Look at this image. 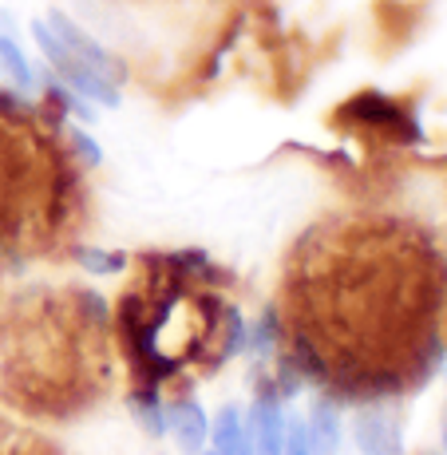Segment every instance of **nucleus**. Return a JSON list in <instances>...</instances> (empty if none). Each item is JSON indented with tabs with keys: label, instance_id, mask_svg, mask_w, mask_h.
I'll use <instances>...</instances> for the list:
<instances>
[{
	"label": "nucleus",
	"instance_id": "nucleus-9",
	"mask_svg": "<svg viewBox=\"0 0 447 455\" xmlns=\"http://www.w3.org/2000/svg\"><path fill=\"white\" fill-rule=\"evenodd\" d=\"M309 435V455H337L340 451V412L332 400H317L305 424Z\"/></svg>",
	"mask_w": 447,
	"mask_h": 455
},
{
	"label": "nucleus",
	"instance_id": "nucleus-6",
	"mask_svg": "<svg viewBox=\"0 0 447 455\" xmlns=\"http://www.w3.org/2000/svg\"><path fill=\"white\" fill-rule=\"evenodd\" d=\"M337 119H348V124L372 131V135H384L388 143H419L416 119H411L400 103L384 100V95H376V92H364V95H356V100H348L345 108L337 111Z\"/></svg>",
	"mask_w": 447,
	"mask_h": 455
},
{
	"label": "nucleus",
	"instance_id": "nucleus-14",
	"mask_svg": "<svg viewBox=\"0 0 447 455\" xmlns=\"http://www.w3.org/2000/svg\"><path fill=\"white\" fill-rule=\"evenodd\" d=\"M80 261L92 269V274H119V269L127 266L123 253H95V250H80Z\"/></svg>",
	"mask_w": 447,
	"mask_h": 455
},
{
	"label": "nucleus",
	"instance_id": "nucleus-1",
	"mask_svg": "<svg viewBox=\"0 0 447 455\" xmlns=\"http://www.w3.org/2000/svg\"><path fill=\"white\" fill-rule=\"evenodd\" d=\"M443 317L447 266L404 218H325L285 261V340L337 396L376 404L419 388L440 361Z\"/></svg>",
	"mask_w": 447,
	"mask_h": 455
},
{
	"label": "nucleus",
	"instance_id": "nucleus-11",
	"mask_svg": "<svg viewBox=\"0 0 447 455\" xmlns=\"http://www.w3.org/2000/svg\"><path fill=\"white\" fill-rule=\"evenodd\" d=\"M166 424L179 432V443L182 451H203L210 427H206V416L198 404H190V400H182V404H174L171 412H166Z\"/></svg>",
	"mask_w": 447,
	"mask_h": 455
},
{
	"label": "nucleus",
	"instance_id": "nucleus-3",
	"mask_svg": "<svg viewBox=\"0 0 447 455\" xmlns=\"http://www.w3.org/2000/svg\"><path fill=\"white\" fill-rule=\"evenodd\" d=\"M103 301L40 293L12 305L0 325V392L28 412L68 416L103 388Z\"/></svg>",
	"mask_w": 447,
	"mask_h": 455
},
{
	"label": "nucleus",
	"instance_id": "nucleus-13",
	"mask_svg": "<svg viewBox=\"0 0 447 455\" xmlns=\"http://www.w3.org/2000/svg\"><path fill=\"white\" fill-rule=\"evenodd\" d=\"M0 72H4L16 87H32L28 56H24L20 44H16V36H8V32H0Z\"/></svg>",
	"mask_w": 447,
	"mask_h": 455
},
{
	"label": "nucleus",
	"instance_id": "nucleus-5",
	"mask_svg": "<svg viewBox=\"0 0 447 455\" xmlns=\"http://www.w3.org/2000/svg\"><path fill=\"white\" fill-rule=\"evenodd\" d=\"M32 36H36L40 52L48 56V64L56 68V76L72 87L76 95H84V100H92V103H103V108H119V84L108 80L100 68L84 64L80 56H72V52L56 40V32L48 28V20H32Z\"/></svg>",
	"mask_w": 447,
	"mask_h": 455
},
{
	"label": "nucleus",
	"instance_id": "nucleus-15",
	"mask_svg": "<svg viewBox=\"0 0 447 455\" xmlns=\"http://www.w3.org/2000/svg\"><path fill=\"white\" fill-rule=\"evenodd\" d=\"M282 455H309V435H305V424L297 416H285V443Z\"/></svg>",
	"mask_w": 447,
	"mask_h": 455
},
{
	"label": "nucleus",
	"instance_id": "nucleus-10",
	"mask_svg": "<svg viewBox=\"0 0 447 455\" xmlns=\"http://www.w3.org/2000/svg\"><path fill=\"white\" fill-rule=\"evenodd\" d=\"M253 451L258 455H282V443H285V412L277 400H261L253 408Z\"/></svg>",
	"mask_w": 447,
	"mask_h": 455
},
{
	"label": "nucleus",
	"instance_id": "nucleus-7",
	"mask_svg": "<svg viewBox=\"0 0 447 455\" xmlns=\"http://www.w3.org/2000/svg\"><path fill=\"white\" fill-rule=\"evenodd\" d=\"M356 448L361 455H404V440H400V416L384 404H364L353 419Z\"/></svg>",
	"mask_w": 447,
	"mask_h": 455
},
{
	"label": "nucleus",
	"instance_id": "nucleus-16",
	"mask_svg": "<svg viewBox=\"0 0 447 455\" xmlns=\"http://www.w3.org/2000/svg\"><path fill=\"white\" fill-rule=\"evenodd\" d=\"M443 451H447V416H443Z\"/></svg>",
	"mask_w": 447,
	"mask_h": 455
},
{
	"label": "nucleus",
	"instance_id": "nucleus-12",
	"mask_svg": "<svg viewBox=\"0 0 447 455\" xmlns=\"http://www.w3.org/2000/svg\"><path fill=\"white\" fill-rule=\"evenodd\" d=\"M214 451L218 455H253V440L242 424L238 408H222V416L214 419Z\"/></svg>",
	"mask_w": 447,
	"mask_h": 455
},
{
	"label": "nucleus",
	"instance_id": "nucleus-2",
	"mask_svg": "<svg viewBox=\"0 0 447 455\" xmlns=\"http://www.w3.org/2000/svg\"><path fill=\"white\" fill-rule=\"evenodd\" d=\"M218 274L203 253H147L119 293L116 329L139 392L159 416L163 380L182 372L206 376L242 345L238 309L218 293Z\"/></svg>",
	"mask_w": 447,
	"mask_h": 455
},
{
	"label": "nucleus",
	"instance_id": "nucleus-17",
	"mask_svg": "<svg viewBox=\"0 0 447 455\" xmlns=\"http://www.w3.org/2000/svg\"><path fill=\"white\" fill-rule=\"evenodd\" d=\"M206 455H218V451H206Z\"/></svg>",
	"mask_w": 447,
	"mask_h": 455
},
{
	"label": "nucleus",
	"instance_id": "nucleus-4",
	"mask_svg": "<svg viewBox=\"0 0 447 455\" xmlns=\"http://www.w3.org/2000/svg\"><path fill=\"white\" fill-rule=\"evenodd\" d=\"M84 218L87 190L72 135L0 95V250L56 253L76 242Z\"/></svg>",
	"mask_w": 447,
	"mask_h": 455
},
{
	"label": "nucleus",
	"instance_id": "nucleus-8",
	"mask_svg": "<svg viewBox=\"0 0 447 455\" xmlns=\"http://www.w3.org/2000/svg\"><path fill=\"white\" fill-rule=\"evenodd\" d=\"M48 28L56 32V40L64 44L72 56H80L84 64L100 68V72L108 76V80H116V84L123 80V64H119V60L111 56L108 48H100V40H92V36H87V32L80 28V24H72L64 12H52V16H48Z\"/></svg>",
	"mask_w": 447,
	"mask_h": 455
}]
</instances>
